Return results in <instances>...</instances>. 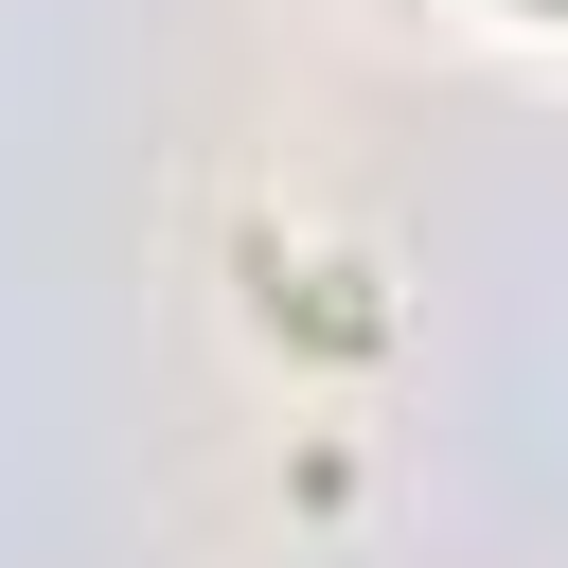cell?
I'll use <instances>...</instances> for the list:
<instances>
[{
	"label": "cell",
	"mask_w": 568,
	"mask_h": 568,
	"mask_svg": "<svg viewBox=\"0 0 568 568\" xmlns=\"http://www.w3.org/2000/svg\"><path fill=\"white\" fill-rule=\"evenodd\" d=\"M532 18H568V0H532Z\"/></svg>",
	"instance_id": "1"
}]
</instances>
